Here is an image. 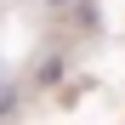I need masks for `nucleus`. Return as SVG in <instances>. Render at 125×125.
<instances>
[{
	"instance_id": "f257e3e1",
	"label": "nucleus",
	"mask_w": 125,
	"mask_h": 125,
	"mask_svg": "<svg viewBox=\"0 0 125 125\" xmlns=\"http://www.w3.org/2000/svg\"><path fill=\"white\" fill-rule=\"evenodd\" d=\"M11 108H17V97H11V91H0V119H6Z\"/></svg>"
}]
</instances>
